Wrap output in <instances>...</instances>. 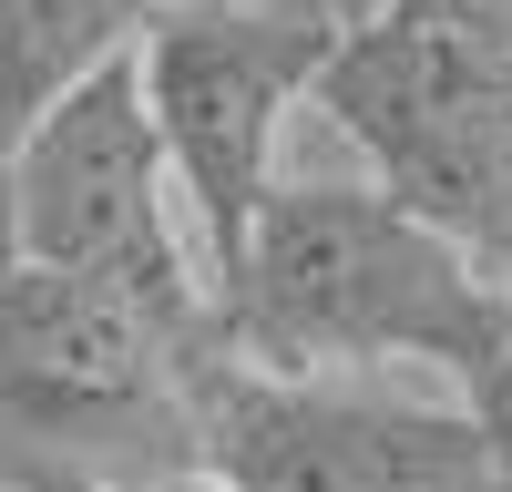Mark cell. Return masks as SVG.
<instances>
[{"label":"cell","mask_w":512,"mask_h":492,"mask_svg":"<svg viewBox=\"0 0 512 492\" xmlns=\"http://www.w3.org/2000/svg\"><path fill=\"white\" fill-rule=\"evenodd\" d=\"M205 339L267 380L431 369L472 390L512 339V287L400 216L379 185H277L205 308Z\"/></svg>","instance_id":"6da1fadb"},{"label":"cell","mask_w":512,"mask_h":492,"mask_svg":"<svg viewBox=\"0 0 512 492\" xmlns=\"http://www.w3.org/2000/svg\"><path fill=\"white\" fill-rule=\"evenodd\" d=\"M338 41H349L338 0H154L144 11L134 82H144L154 144L175 164L205 298L246 257V236L277 195V134L318 93Z\"/></svg>","instance_id":"7a4b0ae2"},{"label":"cell","mask_w":512,"mask_h":492,"mask_svg":"<svg viewBox=\"0 0 512 492\" xmlns=\"http://www.w3.org/2000/svg\"><path fill=\"white\" fill-rule=\"evenodd\" d=\"M11 257L144 308L185 349H216L205 339L216 298H205V267H195V236L175 205V164L154 144L134 52L103 62L82 93H62L11 144Z\"/></svg>","instance_id":"3957f363"},{"label":"cell","mask_w":512,"mask_h":492,"mask_svg":"<svg viewBox=\"0 0 512 492\" xmlns=\"http://www.w3.org/2000/svg\"><path fill=\"white\" fill-rule=\"evenodd\" d=\"M369 154V185L512 287V62L441 31L349 21L308 93Z\"/></svg>","instance_id":"277c9868"},{"label":"cell","mask_w":512,"mask_h":492,"mask_svg":"<svg viewBox=\"0 0 512 492\" xmlns=\"http://www.w3.org/2000/svg\"><path fill=\"white\" fill-rule=\"evenodd\" d=\"M195 472L226 492H502L461 400H400L369 380H267L205 349L185 369Z\"/></svg>","instance_id":"5b68a950"},{"label":"cell","mask_w":512,"mask_h":492,"mask_svg":"<svg viewBox=\"0 0 512 492\" xmlns=\"http://www.w3.org/2000/svg\"><path fill=\"white\" fill-rule=\"evenodd\" d=\"M195 359L205 349L164 339L144 308L11 257L0 267V472H21V462L103 472L93 451H123V441L195 462V441H185Z\"/></svg>","instance_id":"8992f818"},{"label":"cell","mask_w":512,"mask_h":492,"mask_svg":"<svg viewBox=\"0 0 512 492\" xmlns=\"http://www.w3.org/2000/svg\"><path fill=\"white\" fill-rule=\"evenodd\" d=\"M154 0H0V154H11L62 93L134 52Z\"/></svg>","instance_id":"52a82bcc"},{"label":"cell","mask_w":512,"mask_h":492,"mask_svg":"<svg viewBox=\"0 0 512 492\" xmlns=\"http://www.w3.org/2000/svg\"><path fill=\"white\" fill-rule=\"evenodd\" d=\"M369 21L441 31V41H472V52H502V62H512V0H379Z\"/></svg>","instance_id":"ba28073f"},{"label":"cell","mask_w":512,"mask_h":492,"mask_svg":"<svg viewBox=\"0 0 512 492\" xmlns=\"http://www.w3.org/2000/svg\"><path fill=\"white\" fill-rule=\"evenodd\" d=\"M461 410H472V431H482V451H492V482L512 492V339H502V359L482 369V380L461 390Z\"/></svg>","instance_id":"9c48e42d"},{"label":"cell","mask_w":512,"mask_h":492,"mask_svg":"<svg viewBox=\"0 0 512 492\" xmlns=\"http://www.w3.org/2000/svg\"><path fill=\"white\" fill-rule=\"evenodd\" d=\"M0 492H123V482L72 472V462H21V472H0Z\"/></svg>","instance_id":"30bf717a"},{"label":"cell","mask_w":512,"mask_h":492,"mask_svg":"<svg viewBox=\"0 0 512 492\" xmlns=\"http://www.w3.org/2000/svg\"><path fill=\"white\" fill-rule=\"evenodd\" d=\"M144 492H226V482H216V472H195V462H185V472H154Z\"/></svg>","instance_id":"8fae6325"},{"label":"cell","mask_w":512,"mask_h":492,"mask_svg":"<svg viewBox=\"0 0 512 492\" xmlns=\"http://www.w3.org/2000/svg\"><path fill=\"white\" fill-rule=\"evenodd\" d=\"M0 267H11V154H0Z\"/></svg>","instance_id":"7c38bea8"}]
</instances>
